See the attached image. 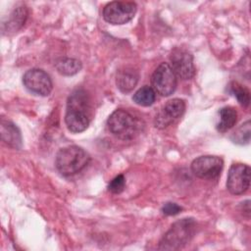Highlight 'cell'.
<instances>
[{
    "label": "cell",
    "mask_w": 251,
    "mask_h": 251,
    "mask_svg": "<svg viewBox=\"0 0 251 251\" xmlns=\"http://www.w3.org/2000/svg\"><path fill=\"white\" fill-rule=\"evenodd\" d=\"M237 121V112L231 106H225L219 111V118L216 124L219 132H226L234 126Z\"/></svg>",
    "instance_id": "obj_14"
},
{
    "label": "cell",
    "mask_w": 251,
    "mask_h": 251,
    "mask_svg": "<svg viewBox=\"0 0 251 251\" xmlns=\"http://www.w3.org/2000/svg\"><path fill=\"white\" fill-rule=\"evenodd\" d=\"M109 130L122 140H130L137 136L144 127L143 121L126 109L114 111L107 121Z\"/></svg>",
    "instance_id": "obj_2"
},
{
    "label": "cell",
    "mask_w": 251,
    "mask_h": 251,
    "mask_svg": "<svg viewBox=\"0 0 251 251\" xmlns=\"http://www.w3.org/2000/svg\"><path fill=\"white\" fill-rule=\"evenodd\" d=\"M185 111V102L179 98L169 100L156 114L154 126L159 129H164L178 120Z\"/></svg>",
    "instance_id": "obj_10"
},
{
    "label": "cell",
    "mask_w": 251,
    "mask_h": 251,
    "mask_svg": "<svg viewBox=\"0 0 251 251\" xmlns=\"http://www.w3.org/2000/svg\"><path fill=\"white\" fill-rule=\"evenodd\" d=\"M139 78L138 72L132 67H124L117 72L116 84L123 93L130 92L137 84Z\"/></svg>",
    "instance_id": "obj_12"
},
{
    "label": "cell",
    "mask_w": 251,
    "mask_h": 251,
    "mask_svg": "<svg viewBox=\"0 0 251 251\" xmlns=\"http://www.w3.org/2000/svg\"><path fill=\"white\" fill-rule=\"evenodd\" d=\"M182 210V208L177 205L176 203H173V202H168L166 203L163 208H162V212L164 215L167 216H175L177 215L178 213H180V211Z\"/></svg>",
    "instance_id": "obj_21"
},
{
    "label": "cell",
    "mask_w": 251,
    "mask_h": 251,
    "mask_svg": "<svg viewBox=\"0 0 251 251\" xmlns=\"http://www.w3.org/2000/svg\"><path fill=\"white\" fill-rule=\"evenodd\" d=\"M196 227L197 224L192 218L176 221L164 234L158 248L161 250H178L182 248L193 238Z\"/></svg>",
    "instance_id": "obj_3"
},
{
    "label": "cell",
    "mask_w": 251,
    "mask_h": 251,
    "mask_svg": "<svg viewBox=\"0 0 251 251\" xmlns=\"http://www.w3.org/2000/svg\"><path fill=\"white\" fill-rule=\"evenodd\" d=\"M81 63L74 58H60L55 63V68L63 75H74L81 70Z\"/></svg>",
    "instance_id": "obj_16"
},
{
    "label": "cell",
    "mask_w": 251,
    "mask_h": 251,
    "mask_svg": "<svg viewBox=\"0 0 251 251\" xmlns=\"http://www.w3.org/2000/svg\"><path fill=\"white\" fill-rule=\"evenodd\" d=\"M229 89L240 105H242L243 107H248L250 103V92L246 87H244L237 81H232L229 84Z\"/></svg>",
    "instance_id": "obj_18"
},
{
    "label": "cell",
    "mask_w": 251,
    "mask_h": 251,
    "mask_svg": "<svg viewBox=\"0 0 251 251\" xmlns=\"http://www.w3.org/2000/svg\"><path fill=\"white\" fill-rule=\"evenodd\" d=\"M136 9L134 2L113 1L104 7L103 18L111 25H124L133 19Z\"/></svg>",
    "instance_id": "obj_5"
},
{
    "label": "cell",
    "mask_w": 251,
    "mask_h": 251,
    "mask_svg": "<svg viewBox=\"0 0 251 251\" xmlns=\"http://www.w3.org/2000/svg\"><path fill=\"white\" fill-rule=\"evenodd\" d=\"M90 100L83 89H76L69 96L65 123L71 132L84 131L90 123Z\"/></svg>",
    "instance_id": "obj_1"
},
{
    "label": "cell",
    "mask_w": 251,
    "mask_h": 251,
    "mask_svg": "<svg viewBox=\"0 0 251 251\" xmlns=\"http://www.w3.org/2000/svg\"><path fill=\"white\" fill-rule=\"evenodd\" d=\"M224 161L218 156L206 155L194 159L191 163V171L199 178L215 179L223 170Z\"/></svg>",
    "instance_id": "obj_7"
},
{
    "label": "cell",
    "mask_w": 251,
    "mask_h": 251,
    "mask_svg": "<svg viewBox=\"0 0 251 251\" xmlns=\"http://www.w3.org/2000/svg\"><path fill=\"white\" fill-rule=\"evenodd\" d=\"M170 60V66L176 76L183 80L190 79L194 76L195 68L193 65V57L188 51L180 48H176L172 52Z\"/></svg>",
    "instance_id": "obj_11"
},
{
    "label": "cell",
    "mask_w": 251,
    "mask_h": 251,
    "mask_svg": "<svg viewBox=\"0 0 251 251\" xmlns=\"http://www.w3.org/2000/svg\"><path fill=\"white\" fill-rule=\"evenodd\" d=\"M27 15V9L24 6L15 9L9 16L7 22L3 24V32L6 31L7 33H9L18 31L25 25Z\"/></svg>",
    "instance_id": "obj_15"
},
{
    "label": "cell",
    "mask_w": 251,
    "mask_h": 251,
    "mask_svg": "<svg viewBox=\"0 0 251 251\" xmlns=\"http://www.w3.org/2000/svg\"><path fill=\"white\" fill-rule=\"evenodd\" d=\"M250 186V168L241 163L230 166L227 174L226 188L233 195L245 193Z\"/></svg>",
    "instance_id": "obj_8"
},
{
    "label": "cell",
    "mask_w": 251,
    "mask_h": 251,
    "mask_svg": "<svg viewBox=\"0 0 251 251\" xmlns=\"http://www.w3.org/2000/svg\"><path fill=\"white\" fill-rule=\"evenodd\" d=\"M89 161L90 156L84 149L76 145H70L57 152L55 166L61 175L69 176L84 169Z\"/></svg>",
    "instance_id": "obj_4"
},
{
    "label": "cell",
    "mask_w": 251,
    "mask_h": 251,
    "mask_svg": "<svg viewBox=\"0 0 251 251\" xmlns=\"http://www.w3.org/2000/svg\"><path fill=\"white\" fill-rule=\"evenodd\" d=\"M24 85L32 93L47 96L51 93L53 84L49 75L41 69H30L23 76Z\"/></svg>",
    "instance_id": "obj_9"
},
{
    "label": "cell",
    "mask_w": 251,
    "mask_h": 251,
    "mask_svg": "<svg viewBox=\"0 0 251 251\" xmlns=\"http://www.w3.org/2000/svg\"><path fill=\"white\" fill-rule=\"evenodd\" d=\"M125 187H126V178L123 175H119L116 177H114L108 185L109 191L115 194L121 193L125 189Z\"/></svg>",
    "instance_id": "obj_20"
},
{
    "label": "cell",
    "mask_w": 251,
    "mask_h": 251,
    "mask_svg": "<svg viewBox=\"0 0 251 251\" xmlns=\"http://www.w3.org/2000/svg\"><path fill=\"white\" fill-rule=\"evenodd\" d=\"M250 121H246L232 133L231 139L236 144H247L250 141Z\"/></svg>",
    "instance_id": "obj_19"
},
{
    "label": "cell",
    "mask_w": 251,
    "mask_h": 251,
    "mask_svg": "<svg viewBox=\"0 0 251 251\" xmlns=\"http://www.w3.org/2000/svg\"><path fill=\"white\" fill-rule=\"evenodd\" d=\"M156 99L155 90L148 85L140 87L132 96V100L135 104L143 107L151 106Z\"/></svg>",
    "instance_id": "obj_17"
},
{
    "label": "cell",
    "mask_w": 251,
    "mask_h": 251,
    "mask_svg": "<svg viewBox=\"0 0 251 251\" xmlns=\"http://www.w3.org/2000/svg\"><path fill=\"white\" fill-rule=\"evenodd\" d=\"M1 138L10 147L20 149L22 147V135L20 129L10 121L1 120Z\"/></svg>",
    "instance_id": "obj_13"
},
{
    "label": "cell",
    "mask_w": 251,
    "mask_h": 251,
    "mask_svg": "<svg viewBox=\"0 0 251 251\" xmlns=\"http://www.w3.org/2000/svg\"><path fill=\"white\" fill-rule=\"evenodd\" d=\"M152 88L162 96H170L176 88V76L168 63H161L151 77Z\"/></svg>",
    "instance_id": "obj_6"
}]
</instances>
